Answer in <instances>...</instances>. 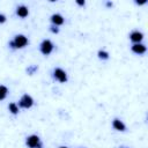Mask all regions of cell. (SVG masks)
Returning <instances> with one entry per match:
<instances>
[{
  "mask_svg": "<svg viewBox=\"0 0 148 148\" xmlns=\"http://www.w3.org/2000/svg\"><path fill=\"white\" fill-rule=\"evenodd\" d=\"M29 45V38L23 34H16L13 39L8 42V47L10 50H21Z\"/></svg>",
  "mask_w": 148,
  "mask_h": 148,
  "instance_id": "obj_1",
  "label": "cell"
},
{
  "mask_svg": "<svg viewBox=\"0 0 148 148\" xmlns=\"http://www.w3.org/2000/svg\"><path fill=\"white\" fill-rule=\"evenodd\" d=\"M131 51L136 54V56H143L147 52V45L143 43H138V44H132L131 45Z\"/></svg>",
  "mask_w": 148,
  "mask_h": 148,
  "instance_id": "obj_9",
  "label": "cell"
},
{
  "mask_svg": "<svg viewBox=\"0 0 148 148\" xmlns=\"http://www.w3.org/2000/svg\"><path fill=\"white\" fill-rule=\"evenodd\" d=\"M147 2H148V0H143V1H134V3L138 5V6H143V5H146Z\"/></svg>",
  "mask_w": 148,
  "mask_h": 148,
  "instance_id": "obj_19",
  "label": "cell"
},
{
  "mask_svg": "<svg viewBox=\"0 0 148 148\" xmlns=\"http://www.w3.org/2000/svg\"><path fill=\"white\" fill-rule=\"evenodd\" d=\"M7 109H8L9 113H12L13 116H17V114L20 113V110H21V109L18 108V105H17L16 102H10V103H8Z\"/></svg>",
  "mask_w": 148,
  "mask_h": 148,
  "instance_id": "obj_11",
  "label": "cell"
},
{
  "mask_svg": "<svg viewBox=\"0 0 148 148\" xmlns=\"http://www.w3.org/2000/svg\"><path fill=\"white\" fill-rule=\"evenodd\" d=\"M34 104H35V101H34L32 96L29 95V94H27V92L23 94V95L20 97V99L17 101L18 108H20V109H23V110H29V109H31V108L34 106Z\"/></svg>",
  "mask_w": 148,
  "mask_h": 148,
  "instance_id": "obj_5",
  "label": "cell"
},
{
  "mask_svg": "<svg viewBox=\"0 0 148 148\" xmlns=\"http://www.w3.org/2000/svg\"><path fill=\"white\" fill-rule=\"evenodd\" d=\"M38 66L37 65H35V64H31V65H29L27 68H25V73L28 74V75H30V76H32L34 74H36V72L38 71Z\"/></svg>",
  "mask_w": 148,
  "mask_h": 148,
  "instance_id": "obj_14",
  "label": "cell"
},
{
  "mask_svg": "<svg viewBox=\"0 0 148 148\" xmlns=\"http://www.w3.org/2000/svg\"><path fill=\"white\" fill-rule=\"evenodd\" d=\"M75 3H76L79 7H84V6H86V1H84V0H75Z\"/></svg>",
  "mask_w": 148,
  "mask_h": 148,
  "instance_id": "obj_18",
  "label": "cell"
},
{
  "mask_svg": "<svg viewBox=\"0 0 148 148\" xmlns=\"http://www.w3.org/2000/svg\"><path fill=\"white\" fill-rule=\"evenodd\" d=\"M50 22H51V24H53V25L60 28V27L65 23V17H64V15H61L60 13H53V14L50 16Z\"/></svg>",
  "mask_w": 148,
  "mask_h": 148,
  "instance_id": "obj_10",
  "label": "cell"
},
{
  "mask_svg": "<svg viewBox=\"0 0 148 148\" xmlns=\"http://www.w3.org/2000/svg\"><path fill=\"white\" fill-rule=\"evenodd\" d=\"M51 76H52V79L54 81H58L59 83H66L68 81V74H67V72L64 68L59 67V66H57V67H54L52 69Z\"/></svg>",
  "mask_w": 148,
  "mask_h": 148,
  "instance_id": "obj_2",
  "label": "cell"
},
{
  "mask_svg": "<svg viewBox=\"0 0 148 148\" xmlns=\"http://www.w3.org/2000/svg\"><path fill=\"white\" fill-rule=\"evenodd\" d=\"M49 31H50L51 34H53V35H58V34L60 32V28H59V27H56V25H53V24H50Z\"/></svg>",
  "mask_w": 148,
  "mask_h": 148,
  "instance_id": "obj_15",
  "label": "cell"
},
{
  "mask_svg": "<svg viewBox=\"0 0 148 148\" xmlns=\"http://www.w3.org/2000/svg\"><path fill=\"white\" fill-rule=\"evenodd\" d=\"M103 5H104V7L108 8V9H111V8L113 7V2H112L111 0H105V1L103 2Z\"/></svg>",
  "mask_w": 148,
  "mask_h": 148,
  "instance_id": "obj_16",
  "label": "cell"
},
{
  "mask_svg": "<svg viewBox=\"0 0 148 148\" xmlns=\"http://www.w3.org/2000/svg\"><path fill=\"white\" fill-rule=\"evenodd\" d=\"M111 126H112V128H113L114 131H117V132L124 133V132L127 131V126L125 125V123H124L120 118H113V119L111 120Z\"/></svg>",
  "mask_w": 148,
  "mask_h": 148,
  "instance_id": "obj_7",
  "label": "cell"
},
{
  "mask_svg": "<svg viewBox=\"0 0 148 148\" xmlns=\"http://www.w3.org/2000/svg\"><path fill=\"white\" fill-rule=\"evenodd\" d=\"M97 58H98L99 60H102V61H106V60L110 59V53H109V51H106L105 49H99V50L97 51Z\"/></svg>",
  "mask_w": 148,
  "mask_h": 148,
  "instance_id": "obj_12",
  "label": "cell"
},
{
  "mask_svg": "<svg viewBox=\"0 0 148 148\" xmlns=\"http://www.w3.org/2000/svg\"><path fill=\"white\" fill-rule=\"evenodd\" d=\"M145 38V35L142 31L140 30H132L128 35V39L131 40L132 44H138V43H142Z\"/></svg>",
  "mask_w": 148,
  "mask_h": 148,
  "instance_id": "obj_6",
  "label": "cell"
},
{
  "mask_svg": "<svg viewBox=\"0 0 148 148\" xmlns=\"http://www.w3.org/2000/svg\"><path fill=\"white\" fill-rule=\"evenodd\" d=\"M81 148H84V147H81Z\"/></svg>",
  "mask_w": 148,
  "mask_h": 148,
  "instance_id": "obj_21",
  "label": "cell"
},
{
  "mask_svg": "<svg viewBox=\"0 0 148 148\" xmlns=\"http://www.w3.org/2000/svg\"><path fill=\"white\" fill-rule=\"evenodd\" d=\"M24 143L28 148H44V143H43L42 139L39 138V135H37V134L28 135L25 138Z\"/></svg>",
  "mask_w": 148,
  "mask_h": 148,
  "instance_id": "obj_4",
  "label": "cell"
},
{
  "mask_svg": "<svg viewBox=\"0 0 148 148\" xmlns=\"http://www.w3.org/2000/svg\"><path fill=\"white\" fill-rule=\"evenodd\" d=\"M54 47H56L54 43H53L51 39L45 38V39H43V40L40 42V44H39V52H40L44 57H49V56L54 51Z\"/></svg>",
  "mask_w": 148,
  "mask_h": 148,
  "instance_id": "obj_3",
  "label": "cell"
},
{
  "mask_svg": "<svg viewBox=\"0 0 148 148\" xmlns=\"http://www.w3.org/2000/svg\"><path fill=\"white\" fill-rule=\"evenodd\" d=\"M6 21H7V16H6L5 14L0 13V24H3Z\"/></svg>",
  "mask_w": 148,
  "mask_h": 148,
  "instance_id": "obj_17",
  "label": "cell"
},
{
  "mask_svg": "<svg viewBox=\"0 0 148 148\" xmlns=\"http://www.w3.org/2000/svg\"><path fill=\"white\" fill-rule=\"evenodd\" d=\"M9 94V88L5 84H0V102L5 101Z\"/></svg>",
  "mask_w": 148,
  "mask_h": 148,
  "instance_id": "obj_13",
  "label": "cell"
},
{
  "mask_svg": "<svg viewBox=\"0 0 148 148\" xmlns=\"http://www.w3.org/2000/svg\"><path fill=\"white\" fill-rule=\"evenodd\" d=\"M58 148H68V147H67V146H59Z\"/></svg>",
  "mask_w": 148,
  "mask_h": 148,
  "instance_id": "obj_20",
  "label": "cell"
},
{
  "mask_svg": "<svg viewBox=\"0 0 148 148\" xmlns=\"http://www.w3.org/2000/svg\"><path fill=\"white\" fill-rule=\"evenodd\" d=\"M29 7L28 6H25V5H23V3H21V5H17L16 6V8H15V14H16V16L17 17H20V18H25V17H28L29 16Z\"/></svg>",
  "mask_w": 148,
  "mask_h": 148,
  "instance_id": "obj_8",
  "label": "cell"
}]
</instances>
